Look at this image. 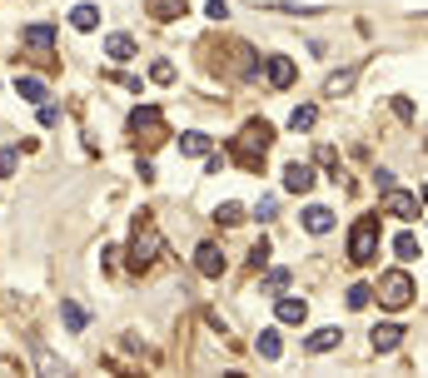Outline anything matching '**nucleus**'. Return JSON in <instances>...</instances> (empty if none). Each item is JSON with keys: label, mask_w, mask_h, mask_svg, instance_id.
Masks as SVG:
<instances>
[{"label": "nucleus", "mask_w": 428, "mask_h": 378, "mask_svg": "<svg viewBox=\"0 0 428 378\" xmlns=\"http://www.w3.org/2000/svg\"><path fill=\"white\" fill-rule=\"evenodd\" d=\"M264 75H269L274 90H289L294 85V60L289 55H269V60H264Z\"/></svg>", "instance_id": "obj_9"}, {"label": "nucleus", "mask_w": 428, "mask_h": 378, "mask_svg": "<svg viewBox=\"0 0 428 378\" xmlns=\"http://www.w3.org/2000/svg\"><path fill=\"white\" fill-rule=\"evenodd\" d=\"M304 229H309V234H329V229H334V209L309 204V209H304Z\"/></svg>", "instance_id": "obj_11"}, {"label": "nucleus", "mask_w": 428, "mask_h": 378, "mask_svg": "<svg viewBox=\"0 0 428 378\" xmlns=\"http://www.w3.org/2000/svg\"><path fill=\"white\" fill-rule=\"evenodd\" d=\"M194 269H199L204 279H220L225 269H229V259H225L220 244H199V249H194Z\"/></svg>", "instance_id": "obj_7"}, {"label": "nucleus", "mask_w": 428, "mask_h": 378, "mask_svg": "<svg viewBox=\"0 0 428 378\" xmlns=\"http://www.w3.org/2000/svg\"><path fill=\"white\" fill-rule=\"evenodd\" d=\"M413 294H418V289H413V279L403 274V269H394V274L379 279V304H384V309H408Z\"/></svg>", "instance_id": "obj_5"}, {"label": "nucleus", "mask_w": 428, "mask_h": 378, "mask_svg": "<svg viewBox=\"0 0 428 378\" xmlns=\"http://www.w3.org/2000/svg\"><path fill=\"white\" fill-rule=\"evenodd\" d=\"M289 289V269H269V279H264V294H284Z\"/></svg>", "instance_id": "obj_25"}, {"label": "nucleus", "mask_w": 428, "mask_h": 378, "mask_svg": "<svg viewBox=\"0 0 428 378\" xmlns=\"http://www.w3.org/2000/svg\"><path fill=\"white\" fill-rule=\"evenodd\" d=\"M15 165H20V149H0V180H11Z\"/></svg>", "instance_id": "obj_27"}, {"label": "nucleus", "mask_w": 428, "mask_h": 378, "mask_svg": "<svg viewBox=\"0 0 428 378\" xmlns=\"http://www.w3.org/2000/svg\"><path fill=\"white\" fill-rule=\"evenodd\" d=\"M105 55H110L115 65L135 60V40H130V35H110V40H105Z\"/></svg>", "instance_id": "obj_15"}, {"label": "nucleus", "mask_w": 428, "mask_h": 378, "mask_svg": "<svg viewBox=\"0 0 428 378\" xmlns=\"http://www.w3.org/2000/svg\"><path fill=\"white\" fill-rule=\"evenodd\" d=\"M60 318H65V329H70V334H85V323H90V313H85L75 299H65V304H60Z\"/></svg>", "instance_id": "obj_17"}, {"label": "nucleus", "mask_w": 428, "mask_h": 378, "mask_svg": "<svg viewBox=\"0 0 428 378\" xmlns=\"http://www.w3.org/2000/svg\"><path fill=\"white\" fill-rule=\"evenodd\" d=\"M368 299H373L368 284H354V289H349V309H368Z\"/></svg>", "instance_id": "obj_28"}, {"label": "nucleus", "mask_w": 428, "mask_h": 378, "mask_svg": "<svg viewBox=\"0 0 428 378\" xmlns=\"http://www.w3.org/2000/svg\"><path fill=\"white\" fill-rule=\"evenodd\" d=\"M384 214H394V220H418V214H423V194H408V189H384Z\"/></svg>", "instance_id": "obj_6"}, {"label": "nucleus", "mask_w": 428, "mask_h": 378, "mask_svg": "<svg viewBox=\"0 0 428 378\" xmlns=\"http://www.w3.org/2000/svg\"><path fill=\"white\" fill-rule=\"evenodd\" d=\"M20 45L35 50V55H55V25H25L20 30Z\"/></svg>", "instance_id": "obj_8"}, {"label": "nucleus", "mask_w": 428, "mask_h": 378, "mask_svg": "<svg viewBox=\"0 0 428 378\" xmlns=\"http://www.w3.org/2000/svg\"><path fill=\"white\" fill-rule=\"evenodd\" d=\"M15 95H20L25 104H45V80H35V75H20V80H15Z\"/></svg>", "instance_id": "obj_16"}, {"label": "nucleus", "mask_w": 428, "mask_h": 378, "mask_svg": "<svg viewBox=\"0 0 428 378\" xmlns=\"http://www.w3.org/2000/svg\"><path fill=\"white\" fill-rule=\"evenodd\" d=\"M70 25H75V30H95V25H100V6H75V11H70Z\"/></svg>", "instance_id": "obj_21"}, {"label": "nucleus", "mask_w": 428, "mask_h": 378, "mask_svg": "<svg viewBox=\"0 0 428 378\" xmlns=\"http://www.w3.org/2000/svg\"><path fill=\"white\" fill-rule=\"evenodd\" d=\"M284 189L289 194H309L314 189V165H299V159H294V165L284 170Z\"/></svg>", "instance_id": "obj_10"}, {"label": "nucleus", "mask_w": 428, "mask_h": 378, "mask_svg": "<svg viewBox=\"0 0 428 378\" xmlns=\"http://www.w3.org/2000/svg\"><path fill=\"white\" fill-rule=\"evenodd\" d=\"M130 135H135V144L154 149L159 140H165V115H159L154 104H145V110H135V115H130Z\"/></svg>", "instance_id": "obj_4"}, {"label": "nucleus", "mask_w": 428, "mask_h": 378, "mask_svg": "<svg viewBox=\"0 0 428 378\" xmlns=\"http://www.w3.org/2000/svg\"><path fill=\"white\" fill-rule=\"evenodd\" d=\"M403 344V329L399 323H379V329H373V353H394Z\"/></svg>", "instance_id": "obj_12"}, {"label": "nucleus", "mask_w": 428, "mask_h": 378, "mask_svg": "<svg viewBox=\"0 0 428 378\" xmlns=\"http://www.w3.org/2000/svg\"><path fill=\"white\" fill-rule=\"evenodd\" d=\"M274 214H279V204H274V194H264V199H259V209H254V220H264V224H269V220H274Z\"/></svg>", "instance_id": "obj_29"}, {"label": "nucleus", "mask_w": 428, "mask_h": 378, "mask_svg": "<svg viewBox=\"0 0 428 378\" xmlns=\"http://www.w3.org/2000/svg\"><path fill=\"white\" fill-rule=\"evenodd\" d=\"M304 318H309L304 299H279V323H304Z\"/></svg>", "instance_id": "obj_20"}, {"label": "nucleus", "mask_w": 428, "mask_h": 378, "mask_svg": "<svg viewBox=\"0 0 428 378\" xmlns=\"http://www.w3.org/2000/svg\"><path fill=\"white\" fill-rule=\"evenodd\" d=\"M185 6H189V0H145V15H154V20H180Z\"/></svg>", "instance_id": "obj_13"}, {"label": "nucleus", "mask_w": 428, "mask_h": 378, "mask_svg": "<svg viewBox=\"0 0 428 378\" xmlns=\"http://www.w3.org/2000/svg\"><path fill=\"white\" fill-rule=\"evenodd\" d=\"M159 249H165V234L154 229V220H149V214H140L135 239H130V269H140V274H145V269L159 259Z\"/></svg>", "instance_id": "obj_2"}, {"label": "nucleus", "mask_w": 428, "mask_h": 378, "mask_svg": "<svg viewBox=\"0 0 428 378\" xmlns=\"http://www.w3.org/2000/svg\"><path fill=\"white\" fill-rule=\"evenodd\" d=\"M264 264H269V244H264V239H259V244L249 249V269H264Z\"/></svg>", "instance_id": "obj_30"}, {"label": "nucleus", "mask_w": 428, "mask_h": 378, "mask_svg": "<svg viewBox=\"0 0 428 378\" xmlns=\"http://www.w3.org/2000/svg\"><path fill=\"white\" fill-rule=\"evenodd\" d=\"M254 344H259V353H264V358H279V353H284V344H279V334H274V329H264Z\"/></svg>", "instance_id": "obj_24"}, {"label": "nucleus", "mask_w": 428, "mask_h": 378, "mask_svg": "<svg viewBox=\"0 0 428 378\" xmlns=\"http://www.w3.org/2000/svg\"><path fill=\"white\" fill-rule=\"evenodd\" d=\"M269 144H274V130L264 125V120H249V125H244V135L229 144V154L239 159L244 170H259V165H264V154H269Z\"/></svg>", "instance_id": "obj_1"}, {"label": "nucleus", "mask_w": 428, "mask_h": 378, "mask_svg": "<svg viewBox=\"0 0 428 378\" xmlns=\"http://www.w3.org/2000/svg\"><path fill=\"white\" fill-rule=\"evenodd\" d=\"M373 254H379V220L363 214V220H354V229H349V259L354 264H368Z\"/></svg>", "instance_id": "obj_3"}, {"label": "nucleus", "mask_w": 428, "mask_h": 378, "mask_svg": "<svg viewBox=\"0 0 428 378\" xmlns=\"http://www.w3.org/2000/svg\"><path fill=\"white\" fill-rule=\"evenodd\" d=\"M314 120H319V110H314V104H294L289 130H314Z\"/></svg>", "instance_id": "obj_22"}, {"label": "nucleus", "mask_w": 428, "mask_h": 378, "mask_svg": "<svg viewBox=\"0 0 428 378\" xmlns=\"http://www.w3.org/2000/svg\"><path fill=\"white\" fill-rule=\"evenodd\" d=\"M354 80H359V65H349V70H339V75H329V85H324V95H349L354 90Z\"/></svg>", "instance_id": "obj_18"}, {"label": "nucleus", "mask_w": 428, "mask_h": 378, "mask_svg": "<svg viewBox=\"0 0 428 378\" xmlns=\"http://www.w3.org/2000/svg\"><path fill=\"white\" fill-rule=\"evenodd\" d=\"M214 220H220V224H239V220H244V209L229 199V204H220V209H214Z\"/></svg>", "instance_id": "obj_26"}, {"label": "nucleus", "mask_w": 428, "mask_h": 378, "mask_svg": "<svg viewBox=\"0 0 428 378\" xmlns=\"http://www.w3.org/2000/svg\"><path fill=\"white\" fill-rule=\"evenodd\" d=\"M209 149H214L209 135H185V140H180V154H189V159H204Z\"/></svg>", "instance_id": "obj_19"}, {"label": "nucleus", "mask_w": 428, "mask_h": 378, "mask_svg": "<svg viewBox=\"0 0 428 378\" xmlns=\"http://www.w3.org/2000/svg\"><path fill=\"white\" fill-rule=\"evenodd\" d=\"M204 15H209V20H225V15H229V0H209Z\"/></svg>", "instance_id": "obj_32"}, {"label": "nucleus", "mask_w": 428, "mask_h": 378, "mask_svg": "<svg viewBox=\"0 0 428 378\" xmlns=\"http://www.w3.org/2000/svg\"><path fill=\"white\" fill-rule=\"evenodd\" d=\"M339 339H344L339 329H314V334L304 339V349H309V353H329V349H339Z\"/></svg>", "instance_id": "obj_14"}, {"label": "nucleus", "mask_w": 428, "mask_h": 378, "mask_svg": "<svg viewBox=\"0 0 428 378\" xmlns=\"http://www.w3.org/2000/svg\"><path fill=\"white\" fill-rule=\"evenodd\" d=\"M149 75H154L159 85H170V80H175V65H170V60H154V70H149Z\"/></svg>", "instance_id": "obj_31"}, {"label": "nucleus", "mask_w": 428, "mask_h": 378, "mask_svg": "<svg viewBox=\"0 0 428 378\" xmlns=\"http://www.w3.org/2000/svg\"><path fill=\"white\" fill-rule=\"evenodd\" d=\"M394 254H399V259L408 264V259H418V254H423V244H418L413 234H399V239H394Z\"/></svg>", "instance_id": "obj_23"}]
</instances>
